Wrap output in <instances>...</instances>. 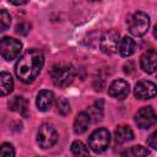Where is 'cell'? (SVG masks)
<instances>
[{
    "instance_id": "13",
    "label": "cell",
    "mask_w": 157,
    "mask_h": 157,
    "mask_svg": "<svg viewBox=\"0 0 157 157\" xmlns=\"http://www.w3.org/2000/svg\"><path fill=\"white\" fill-rule=\"evenodd\" d=\"M91 123V115L87 112H81L76 115L75 121H74V132L77 135H81L86 132Z\"/></svg>"
},
{
    "instance_id": "10",
    "label": "cell",
    "mask_w": 157,
    "mask_h": 157,
    "mask_svg": "<svg viewBox=\"0 0 157 157\" xmlns=\"http://www.w3.org/2000/svg\"><path fill=\"white\" fill-rule=\"evenodd\" d=\"M129 92H130V86H129V83H128L125 80H123V78L114 80V81L109 85V87H108V93H109V96L113 97V98H115V99H119V101L126 98L128 94H129Z\"/></svg>"
},
{
    "instance_id": "1",
    "label": "cell",
    "mask_w": 157,
    "mask_h": 157,
    "mask_svg": "<svg viewBox=\"0 0 157 157\" xmlns=\"http://www.w3.org/2000/svg\"><path fill=\"white\" fill-rule=\"evenodd\" d=\"M44 66L43 53L37 49H28L16 63V76L25 83L32 82Z\"/></svg>"
},
{
    "instance_id": "7",
    "label": "cell",
    "mask_w": 157,
    "mask_h": 157,
    "mask_svg": "<svg viewBox=\"0 0 157 157\" xmlns=\"http://www.w3.org/2000/svg\"><path fill=\"white\" fill-rule=\"evenodd\" d=\"M135 123L140 129H150L157 124V114L152 107H142L135 114Z\"/></svg>"
},
{
    "instance_id": "15",
    "label": "cell",
    "mask_w": 157,
    "mask_h": 157,
    "mask_svg": "<svg viewBox=\"0 0 157 157\" xmlns=\"http://www.w3.org/2000/svg\"><path fill=\"white\" fill-rule=\"evenodd\" d=\"M9 108L16 113H20L22 115H27L28 110V102L22 96H15L9 101Z\"/></svg>"
},
{
    "instance_id": "22",
    "label": "cell",
    "mask_w": 157,
    "mask_h": 157,
    "mask_svg": "<svg viewBox=\"0 0 157 157\" xmlns=\"http://www.w3.org/2000/svg\"><path fill=\"white\" fill-rule=\"evenodd\" d=\"M56 107H58V112L61 115H66L70 112V104L65 98H59L56 102Z\"/></svg>"
},
{
    "instance_id": "26",
    "label": "cell",
    "mask_w": 157,
    "mask_h": 157,
    "mask_svg": "<svg viewBox=\"0 0 157 157\" xmlns=\"http://www.w3.org/2000/svg\"><path fill=\"white\" fill-rule=\"evenodd\" d=\"M153 36L157 38V25L155 26V28H153Z\"/></svg>"
},
{
    "instance_id": "12",
    "label": "cell",
    "mask_w": 157,
    "mask_h": 157,
    "mask_svg": "<svg viewBox=\"0 0 157 157\" xmlns=\"http://www.w3.org/2000/svg\"><path fill=\"white\" fill-rule=\"evenodd\" d=\"M54 103V93L49 90H42L38 92L37 98H36V104L37 108L40 112H47L50 109V107Z\"/></svg>"
},
{
    "instance_id": "23",
    "label": "cell",
    "mask_w": 157,
    "mask_h": 157,
    "mask_svg": "<svg viewBox=\"0 0 157 157\" xmlns=\"http://www.w3.org/2000/svg\"><path fill=\"white\" fill-rule=\"evenodd\" d=\"M29 31H31V25L27 22H20L16 25V28H15V32L21 36H26Z\"/></svg>"
},
{
    "instance_id": "21",
    "label": "cell",
    "mask_w": 157,
    "mask_h": 157,
    "mask_svg": "<svg viewBox=\"0 0 157 157\" xmlns=\"http://www.w3.org/2000/svg\"><path fill=\"white\" fill-rule=\"evenodd\" d=\"M0 156L1 157H12V156H15L13 146L9 142H4L0 147Z\"/></svg>"
},
{
    "instance_id": "20",
    "label": "cell",
    "mask_w": 157,
    "mask_h": 157,
    "mask_svg": "<svg viewBox=\"0 0 157 157\" xmlns=\"http://www.w3.org/2000/svg\"><path fill=\"white\" fill-rule=\"evenodd\" d=\"M10 23H11V16L5 9H2L0 12V28H1L0 31H6L10 27Z\"/></svg>"
},
{
    "instance_id": "16",
    "label": "cell",
    "mask_w": 157,
    "mask_h": 157,
    "mask_svg": "<svg viewBox=\"0 0 157 157\" xmlns=\"http://www.w3.org/2000/svg\"><path fill=\"white\" fill-rule=\"evenodd\" d=\"M135 49H136V43L135 40L131 38V37H124L123 39H120V43H119V53L121 56H130L135 53Z\"/></svg>"
},
{
    "instance_id": "5",
    "label": "cell",
    "mask_w": 157,
    "mask_h": 157,
    "mask_svg": "<svg viewBox=\"0 0 157 157\" xmlns=\"http://www.w3.org/2000/svg\"><path fill=\"white\" fill-rule=\"evenodd\" d=\"M110 144V134L107 129L101 128L94 130L88 137V146L96 153H101L108 148Z\"/></svg>"
},
{
    "instance_id": "25",
    "label": "cell",
    "mask_w": 157,
    "mask_h": 157,
    "mask_svg": "<svg viewBox=\"0 0 157 157\" xmlns=\"http://www.w3.org/2000/svg\"><path fill=\"white\" fill-rule=\"evenodd\" d=\"M7 1L11 2L12 5H16V6H18V5H25V4L28 2V0H7Z\"/></svg>"
},
{
    "instance_id": "9",
    "label": "cell",
    "mask_w": 157,
    "mask_h": 157,
    "mask_svg": "<svg viewBox=\"0 0 157 157\" xmlns=\"http://www.w3.org/2000/svg\"><path fill=\"white\" fill-rule=\"evenodd\" d=\"M134 96L137 99H151L157 96V86L147 80H141L135 85Z\"/></svg>"
},
{
    "instance_id": "18",
    "label": "cell",
    "mask_w": 157,
    "mask_h": 157,
    "mask_svg": "<svg viewBox=\"0 0 157 157\" xmlns=\"http://www.w3.org/2000/svg\"><path fill=\"white\" fill-rule=\"evenodd\" d=\"M71 152L74 155H76V156H87L90 153V151L86 147V145L83 142L78 141V140L77 141H74L71 144Z\"/></svg>"
},
{
    "instance_id": "24",
    "label": "cell",
    "mask_w": 157,
    "mask_h": 157,
    "mask_svg": "<svg viewBox=\"0 0 157 157\" xmlns=\"http://www.w3.org/2000/svg\"><path fill=\"white\" fill-rule=\"evenodd\" d=\"M147 145L155 150H157V131H153L148 137H147Z\"/></svg>"
},
{
    "instance_id": "6",
    "label": "cell",
    "mask_w": 157,
    "mask_h": 157,
    "mask_svg": "<svg viewBox=\"0 0 157 157\" xmlns=\"http://www.w3.org/2000/svg\"><path fill=\"white\" fill-rule=\"evenodd\" d=\"M22 50V43L12 37H4L0 42V53L5 60L16 59Z\"/></svg>"
},
{
    "instance_id": "8",
    "label": "cell",
    "mask_w": 157,
    "mask_h": 157,
    "mask_svg": "<svg viewBox=\"0 0 157 157\" xmlns=\"http://www.w3.org/2000/svg\"><path fill=\"white\" fill-rule=\"evenodd\" d=\"M119 43H120L119 32L115 29H109L102 36L99 42V48L104 54H114L119 49Z\"/></svg>"
},
{
    "instance_id": "17",
    "label": "cell",
    "mask_w": 157,
    "mask_h": 157,
    "mask_svg": "<svg viewBox=\"0 0 157 157\" xmlns=\"http://www.w3.org/2000/svg\"><path fill=\"white\" fill-rule=\"evenodd\" d=\"M13 90V80L11 77V75L6 71H2L0 74V91H1V96H6L9 93H11Z\"/></svg>"
},
{
    "instance_id": "2",
    "label": "cell",
    "mask_w": 157,
    "mask_h": 157,
    "mask_svg": "<svg viewBox=\"0 0 157 157\" xmlns=\"http://www.w3.org/2000/svg\"><path fill=\"white\" fill-rule=\"evenodd\" d=\"M75 77V70L69 64H59L50 70V78L58 87H66L72 82Z\"/></svg>"
},
{
    "instance_id": "27",
    "label": "cell",
    "mask_w": 157,
    "mask_h": 157,
    "mask_svg": "<svg viewBox=\"0 0 157 157\" xmlns=\"http://www.w3.org/2000/svg\"><path fill=\"white\" fill-rule=\"evenodd\" d=\"M91 1H99V0H91Z\"/></svg>"
},
{
    "instance_id": "14",
    "label": "cell",
    "mask_w": 157,
    "mask_h": 157,
    "mask_svg": "<svg viewBox=\"0 0 157 157\" xmlns=\"http://www.w3.org/2000/svg\"><path fill=\"white\" fill-rule=\"evenodd\" d=\"M134 139V132L132 130L126 126V125H120L115 129L114 131V140L118 145H121V144H125V142H129Z\"/></svg>"
},
{
    "instance_id": "11",
    "label": "cell",
    "mask_w": 157,
    "mask_h": 157,
    "mask_svg": "<svg viewBox=\"0 0 157 157\" xmlns=\"http://www.w3.org/2000/svg\"><path fill=\"white\" fill-rule=\"evenodd\" d=\"M140 66L147 74L155 72L157 70V50L155 49L146 50L140 58Z\"/></svg>"
},
{
    "instance_id": "3",
    "label": "cell",
    "mask_w": 157,
    "mask_h": 157,
    "mask_svg": "<svg viewBox=\"0 0 157 157\" xmlns=\"http://www.w3.org/2000/svg\"><path fill=\"white\" fill-rule=\"evenodd\" d=\"M128 26L132 36L141 37L150 28V16L144 11H137L128 20Z\"/></svg>"
},
{
    "instance_id": "19",
    "label": "cell",
    "mask_w": 157,
    "mask_h": 157,
    "mask_svg": "<svg viewBox=\"0 0 157 157\" xmlns=\"http://www.w3.org/2000/svg\"><path fill=\"white\" fill-rule=\"evenodd\" d=\"M123 155H126V156H148L150 155V151L145 147H142L141 145H137V146H132L130 147L128 151H125Z\"/></svg>"
},
{
    "instance_id": "4",
    "label": "cell",
    "mask_w": 157,
    "mask_h": 157,
    "mask_svg": "<svg viewBox=\"0 0 157 157\" xmlns=\"http://www.w3.org/2000/svg\"><path fill=\"white\" fill-rule=\"evenodd\" d=\"M56 141H58V132L55 128L49 123L42 124L37 131V144L39 145V147L44 150L50 148L56 144Z\"/></svg>"
}]
</instances>
